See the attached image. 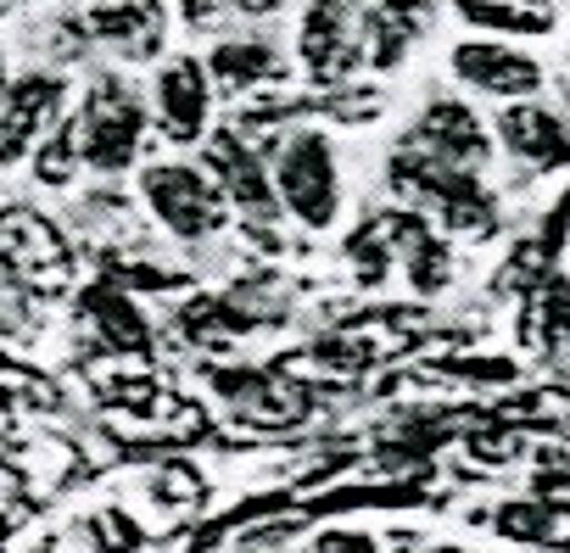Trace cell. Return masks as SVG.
<instances>
[{"instance_id":"obj_1","label":"cell","mask_w":570,"mask_h":553,"mask_svg":"<svg viewBox=\"0 0 570 553\" xmlns=\"http://www.w3.org/2000/svg\"><path fill=\"white\" fill-rule=\"evenodd\" d=\"M268 185L274 207L285 218H297L303 229H331L342 218V157L336 140L314 124L303 129H279L268 151Z\"/></svg>"},{"instance_id":"obj_2","label":"cell","mask_w":570,"mask_h":553,"mask_svg":"<svg viewBox=\"0 0 570 553\" xmlns=\"http://www.w3.org/2000/svg\"><path fill=\"white\" fill-rule=\"evenodd\" d=\"M79 118V146H85V168L101 179H118L129 168L146 162L151 146V112H146V90L129 85V73H96L85 85V101L73 107Z\"/></svg>"},{"instance_id":"obj_3","label":"cell","mask_w":570,"mask_h":553,"mask_svg":"<svg viewBox=\"0 0 570 553\" xmlns=\"http://www.w3.org/2000/svg\"><path fill=\"white\" fill-rule=\"evenodd\" d=\"M140 201L163 224V235H174L185 246L213 240L229 224V196L218 190V179L202 162H185V157L140 162Z\"/></svg>"},{"instance_id":"obj_4","label":"cell","mask_w":570,"mask_h":553,"mask_svg":"<svg viewBox=\"0 0 570 553\" xmlns=\"http://www.w3.org/2000/svg\"><path fill=\"white\" fill-rule=\"evenodd\" d=\"M73 112V79L62 68H18L7 96H0V174L29 168L40 140Z\"/></svg>"},{"instance_id":"obj_5","label":"cell","mask_w":570,"mask_h":553,"mask_svg":"<svg viewBox=\"0 0 570 553\" xmlns=\"http://www.w3.org/2000/svg\"><path fill=\"white\" fill-rule=\"evenodd\" d=\"M213 107H218V90L207 79V62L196 51H168L146 85V112H151V129L163 146H202L213 135Z\"/></svg>"},{"instance_id":"obj_6","label":"cell","mask_w":570,"mask_h":553,"mask_svg":"<svg viewBox=\"0 0 570 553\" xmlns=\"http://www.w3.org/2000/svg\"><path fill=\"white\" fill-rule=\"evenodd\" d=\"M79 34L96 51H107L112 62L140 68V62H163L168 57L174 12H168V0H85Z\"/></svg>"},{"instance_id":"obj_7","label":"cell","mask_w":570,"mask_h":553,"mask_svg":"<svg viewBox=\"0 0 570 553\" xmlns=\"http://www.w3.org/2000/svg\"><path fill=\"white\" fill-rule=\"evenodd\" d=\"M448 73H453L470 96H487V101H503V107L542 96V79H548V68H542L531 51H520L514 40H492V34L459 40V46L448 51Z\"/></svg>"},{"instance_id":"obj_8","label":"cell","mask_w":570,"mask_h":553,"mask_svg":"<svg viewBox=\"0 0 570 553\" xmlns=\"http://www.w3.org/2000/svg\"><path fill=\"white\" fill-rule=\"evenodd\" d=\"M297 62H303L308 85H320V90H342V85L364 68L353 0H303V18H297Z\"/></svg>"},{"instance_id":"obj_9","label":"cell","mask_w":570,"mask_h":553,"mask_svg":"<svg viewBox=\"0 0 570 553\" xmlns=\"http://www.w3.org/2000/svg\"><path fill=\"white\" fill-rule=\"evenodd\" d=\"M409 146L431 162H448V168H464V174H481L487 157H492V140H487V124L475 118V107H464L459 96H436L420 107L414 129H409Z\"/></svg>"},{"instance_id":"obj_10","label":"cell","mask_w":570,"mask_h":553,"mask_svg":"<svg viewBox=\"0 0 570 553\" xmlns=\"http://www.w3.org/2000/svg\"><path fill=\"white\" fill-rule=\"evenodd\" d=\"M202 146H207V151H202V168L218 179V190L229 196V207H240V213H252V218L279 213V207H274V185H268V157H263L240 129H213Z\"/></svg>"},{"instance_id":"obj_11","label":"cell","mask_w":570,"mask_h":553,"mask_svg":"<svg viewBox=\"0 0 570 553\" xmlns=\"http://www.w3.org/2000/svg\"><path fill=\"white\" fill-rule=\"evenodd\" d=\"M492 135H498V146H503L514 162H525V168H542V174L570 168V118H564L559 107L537 101V96H531V101H509V107L498 112Z\"/></svg>"},{"instance_id":"obj_12","label":"cell","mask_w":570,"mask_h":553,"mask_svg":"<svg viewBox=\"0 0 570 553\" xmlns=\"http://www.w3.org/2000/svg\"><path fill=\"white\" fill-rule=\"evenodd\" d=\"M353 23H358V51L364 68H403L409 46L431 29V0H353Z\"/></svg>"},{"instance_id":"obj_13","label":"cell","mask_w":570,"mask_h":553,"mask_svg":"<svg viewBox=\"0 0 570 553\" xmlns=\"http://www.w3.org/2000/svg\"><path fill=\"white\" fill-rule=\"evenodd\" d=\"M207 79L218 90V101H240V96H257V90H279L292 79V62L285 51L263 34H240V40H218L207 57Z\"/></svg>"},{"instance_id":"obj_14","label":"cell","mask_w":570,"mask_h":553,"mask_svg":"<svg viewBox=\"0 0 570 553\" xmlns=\"http://www.w3.org/2000/svg\"><path fill=\"white\" fill-rule=\"evenodd\" d=\"M213 386L235 403V414H246L257 425H297L308 414L303 386L279 381V375H263V369H218Z\"/></svg>"},{"instance_id":"obj_15","label":"cell","mask_w":570,"mask_h":553,"mask_svg":"<svg viewBox=\"0 0 570 553\" xmlns=\"http://www.w3.org/2000/svg\"><path fill=\"white\" fill-rule=\"evenodd\" d=\"M453 12L492 40H542L553 34V7L548 0H453Z\"/></svg>"},{"instance_id":"obj_16","label":"cell","mask_w":570,"mask_h":553,"mask_svg":"<svg viewBox=\"0 0 570 553\" xmlns=\"http://www.w3.org/2000/svg\"><path fill=\"white\" fill-rule=\"evenodd\" d=\"M85 314L96 319V330H101L107 347H118V353H146L151 347V330H146L140 308L118 286H90L85 292Z\"/></svg>"},{"instance_id":"obj_17","label":"cell","mask_w":570,"mask_h":553,"mask_svg":"<svg viewBox=\"0 0 570 553\" xmlns=\"http://www.w3.org/2000/svg\"><path fill=\"white\" fill-rule=\"evenodd\" d=\"M29 174H35L40 190H68L85 174V146H79V118L73 112L40 140V151L29 157Z\"/></svg>"},{"instance_id":"obj_18","label":"cell","mask_w":570,"mask_h":553,"mask_svg":"<svg viewBox=\"0 0 570 553\" xmlns=\"http://www.w3.org/2000/svg\"><path fill=\"white\" fill-rule=\"evenodd\" d=\"M240 330H246V314H240V308H229V303L202 297V303H190V308H185V336H190V342H202V347H229Z\"/></svg>"},{"instance_id":"obj_19","label":"cell","mask_w":570,"mask_h":553,"mask_svg":"<svg viewBox=\"0 0 570 553\" xmlns=\"http://www.w3.org/2000/svg\"><path fill=\"white\" fill-rule=\"evenodd\" d=\"M85 536H90L96 553H135V547H146V531L124 508H96L85 520Z\"/></svg>"},{"instance_id":"obj_20","label":"cell","mask_w":570,"mask_h":553,"mask_svg":"<svg viewBox=\"0 0 570 553\" xmlns=\"http://www.w3.org/2000/svg\"><path fill=\"white\" fill-rule=\"evenodd\" d=\"M498 531L514 536V542H548V536H553V514H548L542 503H503Z\"/></svg>"},{"instance_id":"obj_21","label":"cell","mask_w":570,"mask_h":553,"mask_svg":"<svg viewBox=\"0 0 570 553\" xmlns=\"http://www.w3.org/2000/svg\"><path fill=\"white\" fill-rule=\"evenodd\" d=\"M151 497H157V503H196V497H202V475H196L190 464H163V470L151 475Z\"/></svg>"},{"instance_id":"obj_22","label":"cell","mask_w":570,"mask_h":553,"mask_svg":"<svg viewBox=\"0 0 570 553\" xmlns=\"http://www.w3.org/2000/svg\"><path fill=\"white\" fill-rule=\"evenodd\" d=\"M314 553H386V547L370 531H358V525H336V531H320Z\"/></svg>"},{"instance_id":"obj_23","label":"cell","mask_w":570,"mask_h":553,"mask_svg":"<svg viewBox=\"0 0 570 553\" xmlns=\"http://www.w3.org/2000/svg\"><path fill=\"white\" fill-rule=\"evenodd\" d=\"M224 7L235 12V18H274V12H285V0H224Z\"/></svg>"},{"instance_id":"obj_24","label":"cell","mask_w":570,"mask_h":553,"mask_svg":"<svg viewBox=\"0 0 570 553\" xmlns=\"http://www.w3.org/2000/svg\"><path fill=\"white\" fill-rule=\"evenodd\" d=\"M7 85H12V62H7V51H0V96H7Z\"/></svg>"},{"instance_id":"obj_25","label":"cell","mask_w":570,"mask_h":553,"mask_svg":"<svg viewBox=\"0 0 570 553\" xmlns=\"http://www.w3.org/2000/svg\"><path fill=\"white\" fill-rule=\"evenodd\" d=\"M425 553H470V547H459V542H436V547H425Z\"/></svg>"},{"instance_id":"obj_26","label":"cell","mask_w":570,"mask_h":553,"mask_svg":"<svg viewBox=\"0 0 570 553\" xmlns=\"http://www.w3.org/2000/svg\"><path fill=\"white\" fill-rule=\"evenodd\" d=\"M12 12H18V0H0V23H7Z\"/></svg>"}]
</instances>
